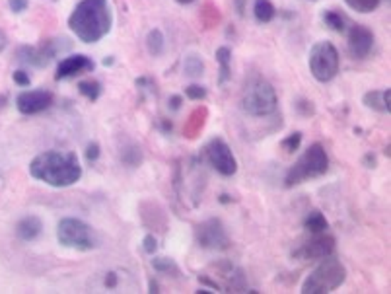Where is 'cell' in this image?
Segmentation results:
<instances>
[{"mask_svg": "<svg viewBox=\"0 0 391 294\" xmlns=\"http://www.w3.org/2000/svg\"><path fill=\"white\" fill-rule=\"evenodd\" d=\"M30 175L51 187H71L80 182L82 166L74 152L45 151L30 162Z\"/></svg>", "mask_w": 391, "mask_h": 294, "instance_id": "cell-1", "label": "cell"}, {"mask_svg": "<svg viewBox=\"0 0 391 294\" xmlns=\"http://www.w3.org/2000/svg\"><path fill=\"white\" fill-rule=\"evenodd\" d=\"M113 14L107 0H80L68 16L71 32L82 43H97L112 32Z\"/></svg>", "mask_w": 391, "mask_h": 294, "instance_id": "cell-2", "label": "cell"}, {"mask_svg": "<svg viewBox=\"0 0 391 294\" xmlns=\"http://www.w3.org/2000/svg\"><path fill=\"white\" fill-rule=\"evenodd\" d=\"M240 104L241 110L251 117H267L275 113L279 98L269 80L259 74H251L243 84Z\"/></svg>", "mask_w": 391, "mask_h": 294, "instance_id": "cell-3", "label": "cell"}, {"mask_svg": "<svg viewBox=\"0 0 391 294\" xmlns=\"http://www.w3.org/2000/svg\"><path fill=\"white\" fill-rule=\"evenodd\" d=\"M329 170V156L323 144L313 143L310 144L300 158L296 160L294 166H290L284 177V185L287 187H296L300 183L310 182L315 177L327 174Z\"/></svg>", "mask_w": 391, "mask_h": 294, "instance_id": "cell-4", "label": "cell"}, {"mask_svg": "<svg viewBox=\"0 0 391 294\" xmlns=\"http://www.w3.org/2000/svg\"><path fill=\"white\" fill-rule=\"evenodd\" d=\"M347 281V267L337 257L329 255L311 271L302 283V294H327L337 290Z\"/></svg>", "mask_w": 391, "mask_h": 294, "instance_id": "cell-5", "label": "cell"}, {"mask_svg": "<svg viewBox=\"0 0 391 294\" xmlns=\"http://www.w3.org/2000/svg\"><path fill=\"white\" fill-rule=\"evenodd\" d=\"M56 240L63 247L76 252H92L100 246L97 232L80 218H63L56 226Z\"/></svg>", "mask_w": 391, "mask_h": 294, "instance_id": "cell-6", "label": "cell"}, {"mask_svg": "<svg viewBox=\"0 0 391 294\" xmlns=\"http://www.w3.org/2000/svg\"><path fill=\"white\" fill-rule=\"evenodd\" d=\"M308 64H310L311 76L321 84H325V82H331L337 76L341 57H339V51L331 41H318L310 49Z\"/></svg>", "mask_w": 391, "mask_h": 294, "instance_id": "cell-7", "label": "cell"}, {"mask_svg": "<svg viewBox=\"0 0 391 294\" xmlns=\"http://www.w3.org/2000/svg\"><path fill=\"white\" fill-rule=\"evenodd\" d=\"M195 244L210 252H224L231 246V240L220 218H208L195 226Z\"/></svg>", "mask_w": 391, "mask_h": 294, "instance_id": "cell-8", "label": "cell"}, {"mask_svg": "<svg viewBox=\"0 0 391 294\" xmlns=\"http://www.w3.org/2000/svg\"><path fill=\"white\" fill-rule=\"evenodd\" d=\"M63 40H49L43 41L40 47H30V45H24V47L18 49V61L24 64H30V66H37V69H43L47 66L53 59H55L63 49L71 47V43H63Z\"/></svg>", "mask_w": 391, "mask_h": 294, "instance_id": "cell-9", "label": "cell"}, {"mask_svg": "<svg viewBox=\"0 0 391 294\" xmlns=\"http://www.w3.org/2000/svg\"><path fill=\"white\" fill-rule=\"evenodd\" d=\"M207 160L210 166L224 177H231L238 172V160L231 152L230 144L224 141L222 136H215L210 139L207 144Z\"/></svg>", "mask_w": 391, "mask_h": 294, "instance_id": "cell-10", "label": "cell"}, {"mask_svg": "<svg viewBox=\"0 0 391 294\" xmlns=\"http://www.w3.org/2000/svg\"><path fill=\"white\" fill-rule=\"evenodd\" d=\"M335 238L321 232V234H313L310 240H306L294 252V257H298V259H323V257L335 254Z\"/></svg>", "mask_w": 391, "mask_h": 294, "instance_id": "cell-11", "label": "cell"}, {"mask_svg": "<svg viewBox=\"0 0 391 294\" xmlns=\"http://www.w3.org/2000/svg\"><path fill=\"white\" fill-rule=\"evenodd\" d=\"M53 105V94L49 90H25L16 98V107L22 115H37Z\"/></svg>", "mask_w": 391, "mask_h": 294, "instance_id": "cell-12", "label": "cell"}, {"mask_svg": "<svg viewBox=\"0 0 391 294\" xmlns=\"http://www.w3.org/2000/svg\"><path fill=\"white\" fill-rule=\"evenodd\" d=\"M374 33L370 28L360 24H351L349 30V51L354 59H366L374 49Z\"/></svg>", "mask_w": 391, "mask_h": 294, "instance_id": "cell-13", "label": "cell"}, {"mask_svg": "<svg viewBox=\"0 0 391 294\" xmlns=\"http://www.w3.org/2000/svg\"><path fill=\"white\" fill-rule=\"evenodd\" d=\"M96 69L94 61L86 55H68L64 57L63 61L59 63L55 72V80H68V78H76L80 74H86V72H92Z\"/></svg>", "mask_w": 391, "mask_h": 294, "instance_id": "cell-14", "label": "cell"}, {"mask_svg": "<svg viewBox=\"0 0 391 294\" xmlns=\"http://www.w3.org/2000/svg\"><path fill=\"white\" fill-rule=\"evenodd\" d=\"M362 104L368 110H374L380 113H391V88H383V90H370L362 95Z\"/></svg>", "mask_w": 391, "mask_h": 294, "instance_id": "cell-15", "label": "cell"}, {"mask_svg": "<svg viewBox=\"0 0 391 294\" xmlns=\"http://www.w3.org/2000/svg\"><path fill=\"white\" fill-rule=\"evenodd\" d=\"M43 232V223H41L40 216L28 215L22 220H18L16 224V236L24 242H33L37 240Z\"/></svg>", "mask_w": 391, "mask_h": 294, "instance_id": "cell-16", "label": "cell"}, {"mask_svg": "<svg viewBox=\"0 0 391 294\" xmlns=\"http://www.w3.org/2000/svg\"><path fill=\"white\" fill-rule=\"evenodd\" d=\"M216 63H218V84L224 86L230 80V64H231V51L228 47L216 49Z\"/></svg>", "mask_w": 391, "mask_h": 294, "instance_id": "cell-17", "label": "cell"}, {"mask_svg": "<svg viewBox=\"0 0 391 294\" xmlns=\"http://www.w3.org/2000/svg\"><path fill=\"white\" fill-rule=\"evenodd\" d=\"M303 228L310 234H321V232H327L329 223L321 211H310L308 216L303 218Z\"/></svg>", "mask_w": 391, "mask_h": 294, "instance_id": "cell-18", "label": "cell"}, {"mask_svg": "<svg viewBox=\"0 0 391 294\" xmlns=\"http://www.w3.org/2000/svg\"><path fill=\"white\" fill-rule=\"evenodd\" d=\"M253 14H255V20L259 24H269L277 16V8H275L271 0H255Z\"/></svg>", "mask_w": 391, "mask_h": 294, "instance_id": "cell-19", "label": "cell"}, {"mask_svg": "<svg viewBox=\"0 0 391 294\" xmlns=\"http://www.w3.org/2000/svg\"><path fill=\"white\" fill-rule=\"evenodd\" d=\"M146 49L152 57H160L166 51V37L160 30H152L146 35Z\"/></svg>", "mask_w": 391, "mask_h": 294, "instance_id": "cell-20", "label": "cell"}, {"mask_svg": "<svg viewBox=\"0 0 391 294\" xmlns=\"http://www.w3.org/2000/svg\"><path fill=\"white\" fill-rule=\"evenodd\" d=\"M78 92H80L86 100H90V102H97L100 100V95H102V92H104V88H102V82H97V80H82V82H78Z\"/></svg>", "mask_w": 391, "mask_h": 294, "instance_id": "cell-21", "label": "cell"}, {"mask_svg": "<svg viewBox=\"0 0 391 294\" xmlns=\"http://www.w3.org/2000/svg\"><path fill=\"white\" fill-rule=\"evenodd\" d=\"M121 162L128 167H138L143 164V151L138 144H128L121 151Z\"/></svg>", "mask_w": 391, "mask_h": 294, "instance_id": "cell-22", "label": "cell"}, {"mask_svg": "<svg viewBox=\"0 0 391 294\" xmlns=\"http://www.w3.org/2000/svg\"><path fill=\"white\" fill-rule=\"evenodd\" d=\"M323 22H325L327 28H331V30L337 33H344L347 32V25H351L349 24V20H347L341 12H335V10L323 12Z\"/></svg>", "mask_w": 391, "mask_h": 294, "instance_id": "cell-23", "label": "cell"}, {"mask_svg": "<svg viewBox=\"0 0 391 294\" xmlns=\"http://www.w3.org/2000/svg\"><path fill=\"white\" fill-rule=\"evenodd\" d=\"M184 71L189 78H200L205 74V63L199 55H187L184 61Z\"/></svg>", "mask_w": 391, "mask_h": 294, "instance_id": "cell-24", "label": "cell"}, {"mask_svg": "<svg viewBox=\"0 0 391 294\" xmlns=\"http://www.w3.org/2000/svg\"><path fill=\"white\" fill-rule=\"evenodd\" d=\"M380 2L382 0H344V4L349 6L354 12H359V14H370V12H374L380 6Z\"/></svg>", "mask_w": 391, "mask_h": 294, "instance_id": "cell-25", "label": "cell"}, {"mask_svg": "<svg viewBox=\"0 0 391 294\" xmlns=\"http://www.w3.org/2000/svg\"><path fill=\"white\" fill-rule=\"evenodd\" d=\"M152 267L158 271V273H166V275L174 273V275H179V267L169 257H154L152 259Z\"/></svg>", "mask_w": 391, "mask_h": 294, "instance_id": "cell-26", "label": "cell"}, {"mask_svg": "<svg viewBox=\"0 0 391 294\" xmlns=\"http://www.w3.org/2000/svg\"><path fill=\"white\" fill-rule=\"evenodd\" d=\"M300 144H302V133L300 131H296V133H292V135H288L282 143H280V146H282V151L288 152V154H292V152H296L298 148H300Z\"/></svg>", "mask_w": 391, "mask_h": 294, "instance_id": "cell-27", "label": "cell"}, {"mask_svg": "<svg viewBox=\"0 0 391 294\" xmlns=\"http://www.w3.org/2000/svg\"><path fill=\"white\" fill-rule=\"evenodd\" d=\"M185 95L193 102H200V100L207 98V88L200 86V84H191V86L185 88Z\"/></svg>", "mask_w": 391, "mask_h": 294, "instance_id": "cell-28", "label": "cell"}, {"mask_svg": "<svg viewBox=\"0 0 391 294\" xmlns=\"http://www.w3.org/2000/svg\"><path fill=\"white\" fill-rule=\"evenodd\" d=\"M143 249L144 254L148 255H156V252H158V240H156V236L154 234H146L143 238Z\"/></svg>", "mask_w": 391, "mask_h": 294, "instance_id": "cell-29", "label": "cell"}, {"mask_svg": "<svg viewBox=\"0 0 391 294\" xmlns=\"http://www.w3.org/2000/svg\"><path fill=\"white\" fill-rule=\"evenodd\" d=\"M12 78H14V82H16L18 86H30L32 84V78H30V72L24 71V69H20V71H14V74H12Z\"/></svg>", "mask_w": 391, "mask_h": 294, "instance_id": "cell-30", "label": "cell"}, {"mask_svg": "<svg viewBox=\"0 0 391 294\" xmlns=\"http://www.w3.org/2000/svg\"><path fill=\"white\" fill-rule=\"evenodd\" d=\"M296 112L300 113V115H303V117H310V115L315 113V107H313V104L308 102V100H300V102L296 104Z\"/></svg>", "mask_w": 391, "mask_h": 294, "instance_id": "cell-31", "label": "cell"}, {"mask_svg": "<svg viewBox=\"0 0 391 294\" xmlns=\"http://www.w3.org/2000/svg\"><path fill=\"white\" fill-rule=\"evenodd\" d=\"M100 154H102V148H100V144L97 143H90L88 146H86V160H88L90 164L97 162Z\"/></svg>", "mask_w": 391, "mask_h": 294, "instance_id": "cell-32", "label": "cell"}, {"mask_svg": "<svg viewBox=\"0 0 391 294\" xmlns=\"http://www.w3.org/2000/svg\"><path fill=\"white\" fill-rule=\"evenodd\" d=\"M8 6L14 14H22L28 8V0H8Z\"/></svg>", "mask_w": 391, "mask_h": 294, "instance_id": "cell-33", "label": "cell"}, {"mask_svg": "<svg viewBox=\"0 0 391 294\" xmlns=\"http://www.w3.org/2000/svg\"><path fill=\"white\" fill-rule=\"evenodd\" d=\"M362 164H364V167H368V170H374V167L378 166V162H375L374 154H366V156H364V160H362Z\"/></svg>", "mask_w": 391, "mask_h": 294, "instance_id": "cell-34", "label": "cell"}, {"mask_svg": "<svg viewBox=\"0 0 391 294\" xmlns=\"http://www.w3.org/2000/svg\"><path fill=\"white\" fill-rule=\"evenodd\" d=\"M181 102H184L181 95H172V98H169V107H172L174 112H177V110L181 107Z\"/></svg>", "mask_w": 391, "mask_h": 294, "instance_id": "cell-35", "label": "cell"}, {"mask_svg": "<svg viewBox=\"0 0 391 294\" xmlns=\"http://www.w3.org/2000/svg\"><path fill=\"white\" fill-rule=\"evenodd\" d=\"M105 286L107 288H115L117 286V273H107V277H105Z\"/></svg>", "mask_w": 391, "mask_h": 294, "instance_id": "cell-36", "label": "cell"}, {"mask_svg": "<svg viewBox=\"0 0 391 294\" xmlns=\"http://www.w3.org/2000/svg\"><path fill=\"white\" fill-rule=\"evenodd\" d=\"M199 283H200V285L210 286V288H215V290H220V285H218L216 281H210L208 277H199Z\"/></svg>", "mask_w": 391, "mask_h": 294, "instance_id": "cell-37", "label": "cell"}, {"mask_svg": "<svg viewBox=\"0 0 391 294\" xmlns=\"http://www.w3.org/2000/svg\"><path fill=\"white\" fill-rule=\"evenodd\" d=\"M148 293H152V294L160 293V286H158V283H156L154 278H150V281H148Z\"/></svg>", "mask_w": 391, "mask_h": 294, "instance_id": "cell-38", "label": "cell"}, {"mask_svg": "<svg viewBox=\"0 0 391 294\" xmlns=\"http://www.w3.org/2000/svg\"><path fill=\"white\" fill-rule=\"evenodd\" d=\"M6 45H8V37H6V33H4V30H0V53L6 49Z\"/></svg>", "mask_w": 391, "mask_h": 294, "instance_id": "cell-39", "label": "cell"}, {"mask_svg": "<svg viewBox=\"0 0 391 294\" xmlns=\"http://www.w3.org/2000/svg\"><path fill=\"white\" fill-rule=\"evenodd\" d=\"M230 201H231L230 195H226V193H224V195H220V203H230Z\"/></svg>", "mask_w": 391, "mask_h": 294, "instance_id": "cell-40", "label": "cell"}, {"mask_svg": "<svg viewBox=\"0 0 391 294\" xmlns=\"http://www.w3.org/2000/svg\"><path fill=\"white\" fill-rule=\"evenodd\" d=\"M236 2H238V12L243 14V0H236Z\"/></svg>", "mask_w": 391, "mask_h": 294, "instance_id": "cell-41", "label": "cell"}, {"mask_svg": "<svg viewBox=\"0 0 391 294\" xmlns=\"http://www.w3.org/2000/svg\"><path fill=\"white\" fill-rule=\"evenodd\" d=\"M391 146H390V144H387V146H385V151H383V154H385V156H387V158H390V156H391Z\"/></svg>", "mask_w": 391, "mask_h": 294, "instance_id": "cell-42", "label": "cell"}, {"mask_svg": "<svg viewBox=\"0 0 391 294\" xmlns=\"http://www.w3.org/2000/svg\"><path fill=\"white\" fill-rule=\"evenodd\" d=\"M164 129H166V131H172V123H168V121H164Z\"/></svg>", "mask_w": 391, "mask_h": 294, "instance_id": "cell-43", "label": "cell"}, {"mask_svg": "<svg viewBox=\"0 0 391 294\" xmlns=\"http://www.w3.org/2000/svg\"><path fill=\"white\" fill-rule=\"evenodd\" d=\"M179 4H191V2H195V0H177Z\"/></svg>", "mask_w": 391, "mask_h": 294, "instance_id": "cell-44", "label": "cell"}, {"mask_svg": "<svg viewBox=\"0 0 391 294\" xmlns=\"http://www.w3.org/2000/svg\"><path fill=\"white\" fill-rule=\"evenodd\" d=\"M113 63V59H104V64L107 66V64H112Z\"/></svg>", "mask_w": 391, "mask_h": 294, "instance_id": "cell-45", "label": "cell"}, {"mask_svg": "<svg viewBox=\"0 0 391 294\" xmlns=\"http://www.w3.org/2000/svg\"><path fill=\"white\" fill-rule=\"evenodd\" d=\"M51 2H59V0H51Z\"/></svg>", "mask_w": 391, "mask_h": 294, "instance_id": "cell-46", "label": "cell"}]
</instances>
